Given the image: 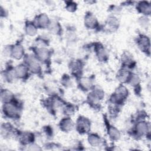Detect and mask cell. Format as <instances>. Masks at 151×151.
Masks as SVG:
<instances>
[{
    "mask_svg": "<svg viewBox=\"0 0 151 151\" xmlns=\"http://www.w3.org/2000/svg\"><path fill=\"white\" fill-rule=\"evenodd\" d=\"M2 110L4 114L8 117L11 119H16L19 117V108L14 100L8 103H4Z\"/></svg>",
    "mask_w": 151,
    "mask_h": 151,
    "instance_id": "obj_1",
    "label": "cell"
},
{
    "mask_svg": "<svg viewBox=\"0 0 151 151\" xmlns=\"http://www.w3.org/2000/svg\"><path fill=\"white\" fill-rule=\"evenodd\" d=\"M128 90L123 85H120L112 94L110 101L114 104H122L128 96Z\"/></svg>",
    "mask_w": 151,
    "mask_h": 151,
    "instance_id": "obj_2",
    "label": "cell"
},
{
    "mask_svg": "<svg viewBox=\"0 0 151 151\" xmlns=\"http://www.w3.org/2000/svg\"><path fill=\"white\" fill-rule=\"evenodd\" d=\"M76 127L80 133H86L90 129V121L85 117L80 116L77 121Z\"/></svg>",
    "mask_w": 151,
    "mask_h": 151,
    "instance_id": "obj_3",
    "label": "cell"
},
{
    "mask_svg": "<svg viewBox=\"0 0 151 151\" xmlns=\"http://www.w3.org/2000/svg\"><path fill=\"white\" fill-rule=\"evenodd\" d=\"M26 65L28 67L29 70L34 73L38 74L41 71V67L35 57H33L31 55L26 57L25 58Z\"/></svg>",
    "mask_w": 151,
    "mask_h": 151,
    "instance_id": "obj_4",
    "label": "cell"
},
{
    "mask_svg": "<svg viewBox=\"0 0 151 151\" xmlns=\"http://www.w3.org/2000/svg\"><path fill=\"white\" fill-rule=\"evenodd\" d=\"M137 44L141 50L145 52H149L150 41L147 37L145 35H140L137 40Z\"/></svg>",
    "mask_w": 151,
    "mask_h": 151,
    "instance_id": "obj_5",
    "label": "cell"
},
{
    "mask_svg": "<svg viewBox=\"0 0 151 151\" xmlns=\"http://www.w3.org/2000/svg\"><path fill=\"white\" fill-rule=\"evenodd\" d=\"M50 24V19L45 14H41L35 18V24L37 27L45 28L48 27Z\"/></svg>",
    "mask_w": 151,
    "mask_h": 151,
    "instance_id": "obj_6",
    "label": "cell"
},
{
    "mask_svg": "<svg viewBox=\"0 0 151 151\" xmlns=\"http://www.w3.org/2000/svg\"><path fill=\"white\" fill-rule=\"evenodd\" d=\"M14 71L15 77L24 78L28 76L29 69L26 65L19 64L14 68Z\"/></svg>",
    "mask_w": 151,
    "mask_h": 151,
    "instance_id": "obj_7",
    "label": "cell"
},
{
    "mask_svg": "<svg viewBox=\"0 0 151 151\" xmlns=\"http://www.w3.org/2000/svg\"><path fill=\"white\" fill-rule=\"evenodd\" d=\"M98 22L95 16L91 12H88L84 17V25L90 29H93L97 25Z\"/></svg>",
    "mask_w": 151,
    "mask_h": 151,
    "instance_id": "obj_8",
    "label": "cell"
},
{
    "mask_svg": "<svg viewBox=\"0 0 151 151\" xmlns=\"http://www.w3.org/2000/svg\"><path fill=\"white\" fill-rule=\"evenodd\" d=\"M136 9L139 12L143 15H150L151 11V6L150 2L148 1L139 2L136 5Z\"/></svg>",
    "mask_w": 151,
    "mask_h": 151,
    "instance_id": "obj_9",
    "label": "cell"
},
{
    "mask_svg": "<svg viewBox=\"0 0 151 151\" xmlns=\"http://www.w3.org/2000/svg\"><path fill=\"white\" fill-rule=\"evenodd\" d=\"M24 50L20 44H16L14 45L10 50L11 55L16 59H20L24 55Z\"/></svg>",
    "mask_w": 151,
    "mask_h": 151,
    "instance_id": "obj_10",
    "label": "cell"
},
{
    "mask_svg": "<svg viewBox=\"0 0 151 151\" xmlns=\"http://www.w3.org/2000/svg\"><path fill=\"white\" fill-rule=\"evenodd\" d=\"M37 52H36V58L38 60L42 61H47L49 58L50 57V52L48 51V50L45 48H38Z\"/></svg>",
    "mask_w": 151,
    "mask_h": 151,
    "instance_id": "obj_11",
    "label": "cell"
},
{
    "mask_svg": "<svg viewBox=\"0 0 151 151\" xmlns=\"http://www.w3.org/2000/svg\"><path fill=\"white\" fill-rule=\"evenodd\" d=\"M122 62L124 67L130 68L133 67L134 61L133 58V56L128 52H124L122 55Z\"/></svg>",
    "mask_w": 151,
    "mask_h": 151,
    "instance_id": "obj_12",
    "label": "cell"
},
{
    "mask_svg": "<svg viewBox=\"0 0 151 151\" xmlns=\"http://www.w3.org/2000/svg\"><path fill=\"white\" fill-rule=\"evenodd\" d=\"M73 122L68 117H65L62 119L60 123V127L61 130L64 132H68L73 128Z\"/></svg>",
    "mask_w": 151,
    "mask_h": 151,
    "instance_id": "obj_13",
    "label": "cell"
},
{
    "mask_svg": "<svg viewBox=\"0 0 151 151\" xmlns=\"http://www.w3.org/2000/svg\"><path fill=\"white\" fill-rule=\"evenodd\" d=\"M132 73L129 71L128 70H126V69L122 68L118 72V74L117 75V78L119 81H120L122 83H128V81L132 75Z\"/></svg>",
    "mask_w": 151,
    "mask_h": 151,
    "instance_id": "obj_14",
    "label": "cell"
},
{
    "mask_svg": "<svg viewBox=\"0 0 151 151\" xmlns=\"http://www.w3.org/2000/svg\"><path fill=\"white\" fill-rule=\"evenodd\" d=\"M1 100L4 103H8L14 100V97L13 94L6 89H4L1 90Z\"/></svg>",
    "mask_w": 151,
    "mask_h": 151,
    "instance_id": "obj_15",
    "label": "cell"
},
{
    "mask_svg": "<svg viewBox=\"0 0 151 151\" xmlns=\"http://www.w3.org/2000/svg\"><path fill=\"white\" fill-rule=\"evenodd\" d=\"M14 129L9 124H4L1 126V134L4 136H11L14 133Z\"/></svg>",
    "mask_w": 151,
    "mask_h": 151,
    "instance_id": "obj_16",
    "label": "cell"
},
{
    "mask_svg": "<svg viewBox=\"0 0 151 151\" xmlns=\"http://www.w3.org/2000/svg\"><path fill=\"white\" fill-rule=\"evenodd\" d=\"M119 21L116 17L114 16H110L106 21V25L110 29H117L119 27Z\"/></svg>",
    "mask_w": 151,
    "mask_h": 151,
    "instance_id": "obj_17",
    "label": "cell"
},
{
    "mask_svg": "<svg viewBox=\"0 0 151 151\" xmlns=\"http://www.w3.org/2000/svg\"><path fill=\"white\" fill-rule=\"evenodd\" d=\"M27 34L29 35H34L37 32V27L34 23L28 22L25 26Z\"/></svg>",
    "mask_w": 151,
    "mask_h": 151,
    "instance_id": "obj_18",
    "label": "cell"
},
{
    "mask_svg": "<svg viewBox=\"0 0 151 151\" xmlns=\"http://www.w3.org/2000/svg\"><path fill=\"white\" fill-rule=\"evenodd\" d=\"M108 133L113 139H117L120 137V133L117 129L112 126H110L108 128Z\"/></svg>",
    "mask_w": 151,
    "mask_h": 151,
    "instance_id": "obj_19",
    "label": "cell"
},
{
    "mask_svg": "<svg viewBox=\"0 0 151 151\" xmlns=\"http://www.w3.org/2000/svg\"><path fill=\"white\" fill-rule=\"evenodd\" d=\"M96 53L97 55V57L99 60L101 61H104L107 58V56L106 55V52L102 46H99L97 47Z\"/></svg>",
    "mask_w": 151,
    "mask_h": 151,
    "instance_id": "obj_20",
    "label": "cell"
},
{
    "mask_svg": "<svg viewBox=\"0 0 151 151\" xmlns=\"http://www.w3.org/2000/svg\"><path fill=\"white\" fill-rule=\"evenodd\" d=\"M136 131L138 133H141L142 134L145 133L147 130V126L146 122H139L136 125Z\"/></svg>",
    "mask_w": 151,
    "mask_h": 151,
    "instance_id": "obj_21",
    "label": "cell"
},
{
    "mask_svg": "<svg viewBox=\"0 0 151 151\" xmlns=\"http://www.w3.org/2000/svg\"><path fill=\"white\" fill-rule=\"evenodd\" d=\"M80 85L81 86V87L84 89L87 90L88 88H91V86H92L91 81L88 78H81L80 81Z\"/></svg>",
    "mask_w": 151,
    "mask_h": 151,
    "instance_id": "obj_22",
    "label": "cell"
},
{
    "mask_svg": "<svg viewBox=\"0 0 151 151\" xmlns=\"http://www.w3.org/2000/svg\"><path fill=\"white\" fill-rule=\"evenodd\" d=\"M88 142L89 143H90L93 146H97L100 144V139L99 136L96 135V134H91L88 137Z\"/></svg>",
    "mask_w": 151,
    "mask_h": 151,
    "instance_id": "obj_23",
    "label": "cell"
},
{
    "mask_svg": "<svg viewBox=\"0 0 151 151\" xmlns=\"http://www.w3.org/2000/svg\"><path fill=\"white\" fill-rule=\"evenodd\" d=\"M21 138L24 143H30L32 140H34V134L31 133L26 132L21 135Z\"/></svg>",
    "mask_w": 151,
    "mask_h": 151,
    "instance_id": "obj_24",
    "label": "cell"
},
{
    "mask_svg": "<svg viewBox=\"0 0 151 151\" xmlns=\"http://www.w3.org/2000/svg\"><path fill=\"white\" fill-rule=\"evenodd\" d=\"M66 3V9L70 12H74L77 9V4L73 1H67Z\"/></svg>",
    "mask_w": 151,
    "mask_h": 151,
    "instance_id": "obj_25",
    "label": "cell"
},
{
    "mask_svg": "<svg viewBox=\"0 0 151 151\" xmlns=\"http://www.w3.org/2000/svg\"><path fill=\"white\" fill-rule=\"evenodd\" d=\"M64 113L65 114H73V113L74 112V107L71 106H67L65 109H64Z\"/></svg>",
    "mask_w": 151,
    "mask_h": 151,
    "instance_id": "obj_26",
    "label": "cell"
}]
</instances>
